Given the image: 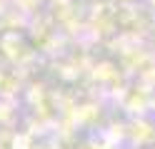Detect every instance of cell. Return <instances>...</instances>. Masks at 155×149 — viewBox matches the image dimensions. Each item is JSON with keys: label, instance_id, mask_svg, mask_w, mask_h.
I'll list each match as a JSON object with an SVG mask.
<instances>
[]
</instances>
